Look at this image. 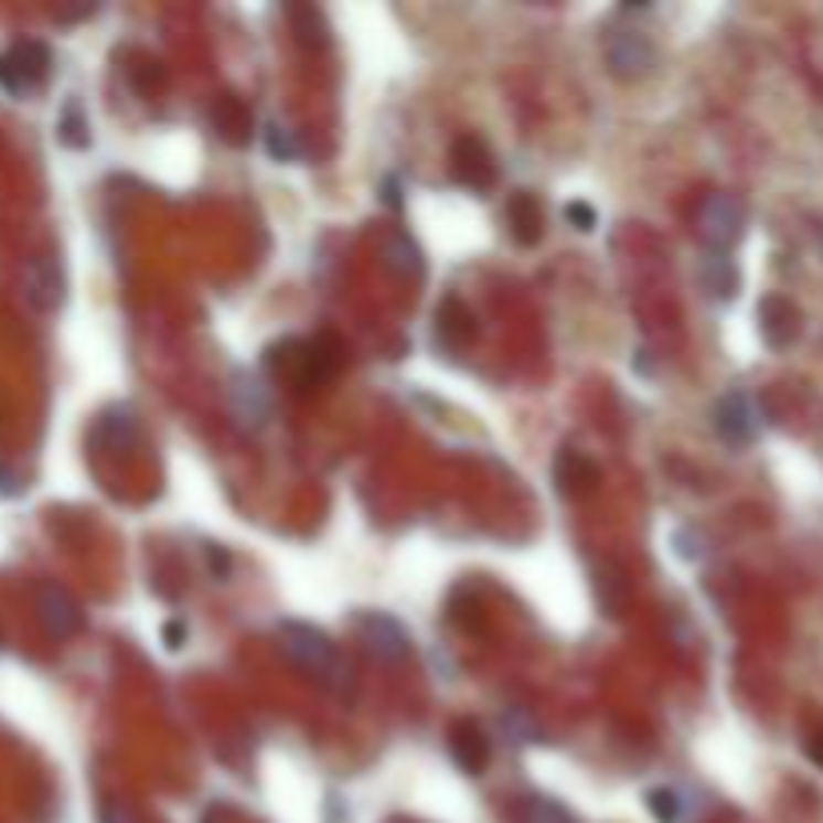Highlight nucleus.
I'll return each mask as SVG.
<instances>
[{"instance_id":"6","label":"nucleus","mask_w":823,"mask_h":823,"mask_svg":"<svg viewBox=\"0 0 823 823\" xmlns=\"http://www.w3.org/2000/svg\"><path fill=\"white\" fill-rule=\"evenodd\" d=\"M357 631H362V643L370 646V655L378 659V663L402 667V663L410 659V651H414L410 634H406V627H402L398 619H389V614H382V611H370V614H362Z\"/></svg>"},{"instance_id":"4","label":"nucleus","mask_w":823,"mask_h":823,"mask_svg":"<svg viewBox=\"0 0 823 823\" xmlns=\"http://www.w3.org/2000/svg\"><path fill=\"white\" fill-rule=\"evenodd\" d=\"M659 65V49L643 29H614L607 36V68L619 81H643Z\"/></svg>"},{"instance_id":"7","label":"nucleus","mask_w":823,"mask_h":823,"mask_svg":"<svg viewBox=\"0 0 823 823\" xmlns=\"http://www.w3.org/2000/svg\"><path fill=\"white\" fill-rule=\"evenodd\" d=\"M229 410H234L237 423L249 426V430L266 426L269 414H274V398H269L266 382L257 378V374H245V370H237L234 382H229Z\"/></svg>"},{"instance_id":"33","label":"nucleus","mask_w":823,"mask_h":823,"mask_svg":"<svg viewBox=\"0 0 823 823\" xmlns=\"http://www.w3.org/2000/svg\"><path fill=\"white\" fill-rule=\"evenodd\" d=\"M820 254H823V225H820Z\"/></svg>"},{"instance_id":"29","label":"nucleus","mask_w":823,"mask_h":823,"mask_svg":"<svg viewBox=\"0 0 823 823\" xmlns=\"http://www.w3.org/2000/svg\"><path fill=\"white\" fill-rule=\"evenodd\" d=\"M382 193H386V205H389V210H402L398 178H386V181H382Z\"/></svg>"},{"instance_id":"26","label":"nucleus","mask_w":823,"mask_h":823,"mask_svg":"<svg viewBox=\"0 0 823 823\" xmlns=\"http://www.w3.org/2000/svg\"><path fill=\"white\" fill-rule=\"evenodd\" d=\"M85 129H89V125L81 121V109H77V105H68L65 121H61V137H65V146H73V149L89 146V133H85Z\"/></svg>"},{"instance_id":"17","label":"nucleus","mask_w":823,"mask_h":823,"mask_svg":"<svg viewBox=\"0 0 823 823\" xmlns=\"http://www.w3.org/2000/svg\"><path fill=\"white\" fill-rule=\"evenodd\" d=\"M45 65H49L45 49H41V45H24V49H17L12 56H4V61H0V77L9 81L12 89H24V85L41 81Z\"/></svg>"},{"instance_id":"12","label":"nucleus","mask_w":823,"mask_h":823,"mask_svg":"<svg viewBox=\"0 0 823 823\" xmlns=\"http://www.w3.org/2000/svg\"><path fill=\"white\" fill-rule=\"evenodd\" d=\"M450 756H455L458 768L470 771V776H479L490 763V739L482 735V727L474 724V719H458V724L450 727Z\"/></svg>"},{"instance_id":"1","label":"nucleus","mask_w":823,"mask_h":823,"mask_svg":"<svg viewBox=\"0 0 823 823\" xmlns=\"http://www.w3.org/2000/svg\"><path fill=\"white\" fill-rule=\"evenodd\" d=\"M266 366L293 394H310V389H322L342 370V342L334 334L281 338L266 350Z\"/></svg>"},{"instance_id":"9","label":"nucleus","mask_w":823,"mask_h":823,"mask_svg":"<svg viewBox=\"0 0 823 823\" xmlns=\"http://www.w3.org/2000/svg\"><path fill=\"white\" fill-rule=\"evenodd\" d=\"M450 169H455V178L474 193L494 185V157H490V149L482 146L479 137H458L455 149H450Z\"/></svg>"},{"instance_id":"10","label":"nucleus","mask_w":823,"mask_h":823,"mask_svg":"<svg viewBox=\"0 0 823 823\" xmlns=\"http://www.w3.org/2000/svg\"><path fill=\"white\" fill-rule=\"evenodd\" d=\"M378 257H382V266H386L389 278H398V281H423L426 257H423V249H418V242H414L406 229H389V234H382Z\"/></svg>"},{"instance_id":"32","label":"nucleus","mask_w":823,"mask_h":823,"mask_svg":"<svg viewBox=\"0 0 823 823\" xmlns=\"http://www.w3.org/2000/svg\"><path fill=\"white\" fill-rule=\"evenodd\" d=\"M205 558H210V567H213V570H225V567H229V558H225V551H213V546H210V551H205Z\"/></svg>"},{"instance_id":"21","label":"nucleus","mask_w":823,"mask_h":823,"mask_svg":"<svg viewBox=\"0 0 823 823\" xmlns=\"http://www.w3.org/2000/svg\"><path fill=\"white\" fill-rule=\"evenodd\" d=\"M646 808L659 823H678L683 820V795L675 788H655L646 795Z\"/></svg>"},{"instance_id":"11","label":"nucleus","mask_w":823,"mask_h":823,"mask_svg":"<svg viewBox=\"0 0 823 823\" xmlns=\"http://www.w3.org/2000/svg\"><path fill=\"white\" fill-rule=\"evenodd\" d=\"M435 342L446 354H462L474 342V313L462 298H442L435 310Z\"/></svg>"},{"instance_id":"18","label":"nucleus","mask_w":823,"mask_h":823,"mask_svg":"<svg viewBox=\"0 0 823 823\" xmlns=\"http://www.w3.org/2000/svg\"><path fill=\"white\" fill-rule=\"evenodd\" d=\"M286 17H290L293 41H298L301 49H325V45H330V24H325L322 9H313V4H293Z\"/></svg>"},{"instance_id":"16","label":"nucleus","mask_w":823,"mask_h":823,"mask_svg":"<svg viewBox=\"0 0 823 823\" xmlns=\"http://www.w3.org/2000/svg\"><path fill=\"white\" fill-rule=\"evenodd\" d=\"M699 281H703V290L712 293L715 301H731L735 293H739V274H735L731 257L715 254V249H707V254H703Z\"/></svg>"},{"instance_id":"13","label":"nucleus","mask_w":823,"mask_h":823,"mask_svg":"<svg viewBox=\"0 0 823 823\" xmlns=\"http://www.w3.org/2000/svg\"><path fill=\"white\" fill-rule=\"evenodd\" d=\"M555 482H558V490L563 494H590L595 490V482H599V467L590 462L587 455H579V450H558V458H555Z\"/></svg>"},{"instance_id":"8","label":"nucleus","mask_w":823,"mask_h":823,"mask_svg":"<svg viewBox=\"0 0 823 823\" xmlns=\"http://www.w3.org/2000/svg\"><path fill=\"white\" fill-rule=\"evenodd\" d=\"M800 330H803V318H800V310H795V301L791 298L771 293V298L759 301V334H763V342H768L771 350H788V345H795Z\"/></svg>"},{"instance_id":"27","label":"nucleus","mask_w":823,"mask_h":823,"mask_svg":"<svg viewBox=\"0 0 823 823\" xmlns=\"http://www.w3.org/2000/svg\"><path fill=\"white\" fill-rule=\"evenodd\" d=\"M567 222L575 225V229H582V234H590V229H595V210H590L587 201H570Z\"/></svg>"},{"instance_id":"25","label":"nucleus","mask_w":823,"mask_h":823,"mask_svg":"<svg viewBox=\"0 0 823 823\" xmlns=\"http://www.w3.org/2000/svg\"><path fill=\"white\" fill-rule=\"evenodd\" d=\"M502 731L511 735L514 744H538V727H534L526 707H511V712L502 715Z\"/></svg>"},{"instance_id":"31","label":"nucleus","mask_w":823,"mask_h":823,"mask_svg":"<svg viewBox=\"0 0 823 823\" xmlns=\"http://www.w3.org/2000/svg\"><path fill=\"white\" fill-rule=\"evenodd\" d=\"M165 639H169V646L178 651V646H181V639H185V627H181V623H169V627H165Z\"/></svg>"},{"instance_id":"5","label":"nucleus","mask_w":823,"mask_h":823,"mask_svg":"<svg viewBox=\"0 0 823 823\" xmlns=\"http://www.w3.org/2000/svg\"><path fill=\"white\" fill-rule=\"evenodd\" d=\"M759 426H763L759 406L744 389L724 394L719 406H715V430H719V438H724L727 446H751L759 438Z\"/></svg>"},{"instance_id":"19","label":"nucleus","mask_w":823,"mask_h":823,"mask_svg":"<svg viewBox=\"0 0 823 823\" xmlns=\"http://www.w3.org/2000/svg\"><path fill=\"white\" fill-rule=\"evenodd\" d=\"M29 286H33V298L41 310H53L65 298V278H61L56 261H36L33 274H29Z\"/></svg>"},{"instance_id":"3","label":"nucleus","mask_w":823,"mask_h":823,"mask_svg":"<svg viewBox=\"0 0 823 823\" xmlns=\"http://www.w3.org/2000/svg\"><path fill=\"white\" fill-rule=\"evenodd\" d=\"M744 225H747V210L735 193H707L699 201V210H695V234L715 254H727L744 237Z\"/></svg>"},{"instance_id":"14","label":"nucleus","mask_w":823,"mask_h":823,"mask_svg":"<svg viewBox=\"0 0 823 823\" xmlns=\"http://www.w3.org/2000/svg\"><path fill=\"white\" fill-rule=\"evenodd\" d=\"M213 129H217V137H222L225 146H245L249 129H254V117L245 109V100L234 97V93L217 97V105H213Z\"/></svg>"},{"instance_id":"22","label":"nucleus","mask_w":823,"mask_h":823,"mask_svg":"<svg viewBox=\"0 0 823 823\" xmlns=\"http://www.w3.org/2000/svg\"><path fill=\"white\" fill-rule=\"evenodd\" d=\"M129 61H133V65H125V73H129V81H133L141 93H153V85H161V81H165L161 65H157L149 53H133Z\"/></svg>"},{"instance_id":"15","label":"nucleus","mask_w":823,"mask_h":823,"mask_svg":"<svg viewBox=\"0 0 823 823\" xmlns=\"http://www.w3.org/2000/svg\"><path fill=\"white\" fill-rule=\"evenodd\" d=\"M506 225H511V237L519 245H538L543 242V210L531 193H514L506 201Z\"/></svg>"},{"instance_id":"30","label":"nucleus","mask_w":823,"mask_h":823,"mask_svg":"<svg viewBox=\"0 0 823 823\" xmlns=\"http://www.w3.org/2000/svg\"><path fill=\"white\" fill-rule=\"evenodd\" d=\"M808 759L823 768V735H812V739H808Z\"/></svg>"},{"instance_id":"2","label":"nucleus","mask_w":823,"mask_h":823,"mask_svg":"<svg viewBox=\"0 0 823 823\" xmlns=\"http://www.w3.org/2000/svg\"><path fill=\"white\" fill-rule=\"evenodd\" d=\"M278 643L281 651H286V659H290L293 667H301L306 675H313L318 683H325L330 691H342L345 683V663L342 655H338V646L325 639L318 627L310 623H281L278 627Z\"/></svg>"},{"instance_id":"20","label":"nucleus","mask_w":823,"mask_h":823,"mask_svg":"<svg viewBox=\"0 0 823 823\" xmlns=\"http://www.w3.org/2000/svg\"><path fill=\"white\" fill-rule=\"evenodd\" d=\"M266 149H269V157H274V161H298V157H301L298 133H293L290 125H278V121L266 129Z\"/></svg>"},{"instance_id":"24","label":"nucleus","mask_w":823,"mask_h":823,"mask_svg":"<svg viewBox=\"0 0 823 823\" xmlns=\"http://www.w3.org/2000/svg\"><path fill=\"white\" fill-rule=\"evenodd\" d=\"M45 611H49V623H53L61 634H73L81 627V611L65 599V595H49Z\"/></svg>"},{"instance_id":"28","label":"nucleus","mask_w":823,"mask_h":823,"mask_svg":"<svg viewBox=\"0 0 823 823\" xmlns=\"http://www.w3.org/2000/svg\"><path fill=\"white\" fill-rule=\"evenodd\" d=\"M100 823H137L133 812L129 808H121V803H105V812H100Z\"/></svg>"},{"instance_id":"23","label":"nucleus","mask_w":823,"mask_h":823,"mask_svg":"<svg viewBox=\"0 0 823 823\" xmlns=\"http://www.w3.org/2000/svg\"><path fill=\"white\" fill-rule=\"evenodd\" d=\"M519 823H575V820H570V815L563 812L555 800H543V795H534V800L523 803Z\"/></svg>"}]
</instances>
